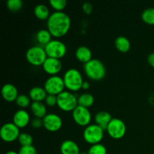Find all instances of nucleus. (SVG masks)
<instances>
[{"mask_svg":"<svg viewBox=\"0 0 154 154\" xmlns=\"http://www.w3.org/2000/svg\"><path fill=\"white\" fill-rule=\"evenodd\" d=\"M60 152L62 154H80L78 144L72 140H65L60 144Z\"/></svg>","mask_w":154,"mask_h":154,"instance_id":"obj_16","label":"nucleus"},{"mask_svg":"<svg viewBox=\"0 0 154 154\" xmlns=\"http://www.w3.org/2000/svg\"><path fill=\"white\" fill-rule=\"evenodd\" d=\"M18 141L20 144L21 147L23 146H30L32 145L33 138L30 134L26 132H22L18 138Z\"/></svg>","mask_w":154,"mask_h":154,"instance_id":"obj_26","label":"nucleus"},{"mask_svg":"<svg viewBox=\"0 0 154 154\" xmlns=\"http://www.w3.org/2000/svg\"><path fill=\"white\" fill-rule=\"evenodd\" d=\"M34 14L38 19L41 20H48L51 14H50V10L48 6L45 4H38L35 7Z\"/></svg>","mask_w":154,"mask_h":154,"instance_id":"obj_21","label":"nucleus"},{"mask_svg":"<svg viewBox=\"0 0 154 154\" xmlns=\"http://www.w3.org/2000/svg\"><path fill=\"white\" fill-rule=\"evenodd\" d=\"M45 104H46L49 107H53L55 106L56 105H57V96L55 95H51V94H48L46 99H45Z\"/></svg>","mask_w":154,"mask_h":154,"instance_id":"obj_32","label":"nucleus"},{"mask_svg":"<svg viewBox=\"0 0 154 154\" xmlns=\"http://www.w3.org/2000/svg\"><path fill=\"white\" fill-rule=\"evenodd\" d=\"M31 124L32 127L34 129H40L41 127L44 126L43 125V119L38 118V117H35L32 120H31Z\"/></svg>","mask_w":154,"mask_h":154,"instance_id":"obj_33","label":"nucleus"},{"mask_svg":"<svg viewBox=\"0 0 154 154\" xmlns=\"http://www.w3.org/2000/svg\"><path fill=\"white\" fill-rule=\"evenodd\" d=\"M66 87L63 81V78L59 75H53L49 77L45 83L44 88L45 89L48 94L58 96L60 93L64 91Z\"/></svg>","mask_w":154,"mask_h":154,"instance_id":"obj_8","label":"nucleus"},{"mask_svg":"<svg viewBox=\"0 0 154 154\" xmlns=\"http://www.w3.org/2000/svg\"><path fill=\"white\" fill-rule=\"evenodd\" d=\"M13 123L18 128H24L30 123V116L28 111L20 109L14 113L13 116Z\"/></svg>","mask_w":154,"mask_h":154,"instance_id":"obj_14","label":"nucleus"},{"mask_svg":"<svg viewBox=\"0 0 154 154\" xmlns=\"http://www.w3.org/2000/svg\"><path fill=\"white\" fill-rule=\"evenodd\" d=\"M75 57L83 63H87L92 60V51L88 47L80 46L75 51Z\"/></svg>","mask_w":154,"mask_h":154,"instance_id":"obj_18","label":"nucleus"},{"mask_svg":"<svg viewBox=\"0 0 154 154\" xmlns=\"http://www.w3.org/2000/svg\"><path fill=\"white\" fill-rule=\"evenodd\" d=\"M147 62L152 67L154 68V52L149 54L148 57H147Z\"/></svg>","mask_w":154,"mask_h":154,"instance_id":"obj_35","label":"nucleus"},{"mask_svg":"<svg viewBox=\"0 0 154 154\" xmlns=\"http://www.w3.org/2000/svg\"><path fill=\"white\" fill-rule=\"evenodd\" d=\"M30 98L29 96H27V95L25 94H20L19 96H17L16 99V104L18 105L19 107L22 108H27L30 104Z\"/></svg>","mask_w":154,"mask_h":154,"instance_id":"obj_28","label":"nucleus"},{"mask_svg":"<svg viewBox=\"0 0 154 154\" xmlns=\"http://www.w3.org/2000/svg\"><path fill=\"white\" fill-rule=\"evenodd\" d=\"M45 50L48 57L60 59L66 55L67 52L66 45L63 42L57 39L51 40L46 46H45Z\"/></svg>","mask_w":154,"mask_h":154,"instance_id":"obj_7","label":"nucleus"},{"mask_svg":"<svg viewBox=\"0 0 154 154\" xmlns=\"http://www.w3.org/2000/svg\"><path fill=\"white\" fill-rule=\"evenodd\" d=\"M44 127L50 132H57L63 126V120L58 114L54 113L48 114L43 118Z\"/></svg>","mask_w":154,"mask_h":154,"instance_id":"obj_12","label":"nucleus"},{"mask_svg":"<svg viewBox=\"0 0 154 154\" xmlns=\"http://www.w3.org/2000/svg\"><path fill=\"white\" fill-rule=\"evenodd\" d=\"M30 109L35 117L43 119L48 114L46 105L42 102H32L30 105Z\"/></svg>","mask_w":154,"mask_h":154,"instance_id":"obj_20","label":"nucleus"},{"mask_svg":"<svg viewBox=\"0 0 154 154\" xmlns=\"http://www.w3.org/2000/svg\"><path fill=\"white\" fill-rule=\"evenodd\" d=\"M48 29L52 36L61 38L67 34L71 27V18L63 11H54L47 22Z\"/></svg>","mask_w":154,"mask_h":154,"instance_id":"obj_1","label":"nucleus"},{"mask_svg":"<svg viewBox=\"0 0 154 154\" xmlns=\"http://www.w3.org/2000/svg\"><path fill=\"white\" fill-rule=\"evenodd\" d=\"M90 83L87 81H84L82 84V89H84V90H88V89L90 88Z\"/></svg>","mask_w":154,"mask_h":154,"instance_id":"obj_36","label":"nucleus"},{"mask_svg":"<svg viewBox=\"0 0 154 154\" xmlns=\"http://www.w3.org/2000/svg\"><path fill=\"white\" fill-rule=\"evenodd\" d=\"M18 154H37V150L32 145L23 146L20 148Z\"/></svg>","mask_w":154,"mask_h":154,"instance_id":"obj_31","label":"nucleus"},{"mask_svg":"<svg viewBox=\"0 0 154 154\" xmlns=\"http://www.w3.org/2000/svg\"><path fill=\"white\" fill-rule=\"evenodd\" d=\"M72 117L75 123L81 126H87L90 125L92 116L89 108L85 107L78 106L72 111Z\"/></svg>","mask_w":154,"mask_h":154,"instance_id":"obj_11","label":"nucleus"},{"mask_svg":"<svg viewBox=\"0 0 154 154\" xmlns=\"http://www.w3.org/2000/svg\"><path fill=\"white\" fill-rule=\"evenodd\" d=\"M57 105L64 111H73L78 105V97L69 90H64L57 96Z\"/></svg>","mask_w":154,"mask_h":154,"instance_id":"obj_4","label":"nucleus"},{"mask_svg":"<svg viewBox=\"0 0 154 154\" xmlns=\"http://www.w3.org/2000/svg\"><path fill=\"white\" fill-rule=\"evenodd\" d=\"M2 96L3 99L7 102L16 101L17 98L19 96L17 87L12 84H5L3 85L1 90Z\"/></svg>","mask_w":154,"mask_h":154,"instance_id":"obj_15","label":"nucleus"},{"mask_svg":"<svg viewBox=\"0 0 154 154\" xmlns=\"http://www.w3.org/2000/svg\"><path fill=\"white\" fill-rule=\"evenodd\" d=\"M42 67L46 73L53 76L57 75V74L60 73L63 68V64L59 59L48 57L42 65Z\"/></svg>","mask_w":154,"mask_h":154,"instance_id":"obj_13","label":"nucleus"},{"mask_svg":"<svg viewBox=\"0 0 154 154\" xmlns=\"http://www.w3.org/2000/svg\"><path fill=\"white\" fill-rule=\"evenodd\" d=\"M20 132L14 123H5L0 129V137L5 142H12L18 139Z\"/></svg>","mask_w":154,"mask_h":154,"instance_id":"obj_10","label":"nucleus"},{"mask_svg":"<svg viewBox=\"0 0 154 154\" xmlns=\"http://www.w3.org/2000/svg\"><path fill=\"white\" fill-rule=\"evenodd\" d=\"M86 75L93 81H100L106 75V69L101 60L92 59L84 66Z\"/></svg>","mask_w":154,"mask_h":154,"instance_id":"obj_2","label":"nucleus"},{"mask_svg":"<svg viewBox=\"0 0 154 154\" xmlns=\"http://www.w3.org/2000/svg\"><path fill=\"white\" fill-rule=\"evenodd\" d=\"M94 119L96 124H97L98 126L102 128L104 130H106L108 124H109L110 122L111 121L113 118L111 117V114L108 113V111H101L95 115Z\"/></svg>","mask_w":154,"mask_h":154,"instance_id":"obj_17","label":"nucleus"},{"mask_svg":"<svg viewBox=\"0 0 154 154\" xmlns=\"http://www.w3.org/2000/svg\"><path fill=\"white\" fill-rule=\"evenodd\" d=\"M83 137L88 144H99L104 137V129L97 124H90L84 129Z\"/></svg>","mask_w":154,"mask_h":154,"instance_id":"obj_6","label":"nucleus"},{"mask_svg":"<svg viewBox=\"0 0 154 154\" xmlns=\"http://www.w3.org/2000/svg\"><path fill=\"white\" fill-rule=\"evenodd\" d=\"M107 132L111 138L120 139L126 132V126L124 122L119 118H113L107 127Z\"/></svg>","mask_w":154,"mask_h":154,"instance_id":"obj_9","label":"nucleus"},{"mask_svg":"<svg viewBox=\"0 0 154 154\" xmlns=\"http://www.w3.org/2000/svg\"><path fill=\"white\" fill-rule=\"evenodd\" d=\"M87 153L88 154H107V149L105 145L99 143L90 146Z\"/></svg>","mask_w":154,"mask_h":154,"instance_id":"obj_27","label":"nucleus"},{"mask_svg":"<svg viewBox=\"0 0 154 154\" xmlns=\"http://www.w3.org/2000/svg\"><path fill=\"white\" fill-rule=\"evenodd\" d=\"M52 35L50 32V31L46 29H39L36 33V40L41 45L46 46L52 39Z\"/></svg>","mask_w":154,"mask_h":154,"instance_id":"obj_23","label":"nucleus"},{"mask_svg":"<svg viewBox=\"0 0 154 154\" xmlns=\"http://www.w3.org/2000/svg\"><path fill=\"white\" fill-rule=\"evenodd\" d=\"M143 21L150 25H154V8H148L141 14Z\"/></svg>","mask_w":154,"mask_h":154,"instance_id":"obj_25","label":"nucleus"},{"mask_svg":"<svg viewBox=\"0 0 154 154\" xmlns=\"http://www.w3.org/2000/svg\"><path fill=\"white\" fill-rule=\"evenodd\" d=\"M48 93L45 89L42 87H34L30 89L29 96L33 102H42L46 99Z\"/></svg>","mask_w":154,"mask_h":154,"instance_id":"obj_19","label":"nucleus"},{"mask_svg":"<svg viewBox=\"0 0 154 154\" xmlns=\"http://www.w3.org/2000/svg\"><path fill=\"white\" fill-rule=\"evenodd\" d=\"M82 9L86 14H90L93 11V5L90 2H85L83 4Z\"/></svg>","mask_w":154,"mask_h":154,"instance_id":"obj_34","label":"nucleus"},{"mask_svg":"<svg viewBox=\"0 0 154 154\" xmlns=\"http://www.w3.org/2000/svg\"><path fill=\"white\" fill-rule=\"evenodd\" d=\"M78 105H80V106H83L88 108L91 107L94 103V97L90 93H82L78 97Z\"/></svg>","mask_w":154,"mask_h":154,"instance_id":"obj_24","label":"nucleus"},{"mask_svg":"<svg viewBox=\"0 0 154 154\" xmlns=\"http://www.w3.org/2000/svg\"><path fill=\"white\" fill-rule=\"evenodd\" d=\"M5 154H18V153L16 151H14V150H9V151L6 152Z\"/></svg>","mask_w":154,"mask_h":154,"instance_id":"obj_37","label":"nucleus"},{"mask_svg":"<svg viewBox=\"0 0 154 154\" xmlns=\"http://www.w3.org/2000/svg\"><path fill=\"white\" fill-rule=\"evenodd\" d=\"M114 45H115L116 48L122 53L128 52L131 48L130 42L125 36H118L115 39Z\"/></svg>","mask_w":154,"mask_h":154,"instance_id":"obj_22","label":"nucleus"},{"mask_svg":"<svg viewBox=\"0 0 154 154\" xmlns=\"http://www.w3.org/2000/svg\"><path fill=\"white\" fill-rule=\"evenodd\" d=\"M26 58L31 65L35 66H42L48 58L45 48L42 46H33L27 50Z\"/></svg>","mask_w":154,"mask_h":154,"instance_id":"obj_5","label":"nucleus"},{"mask_svg":"<svg viewBox=\"0 0 154 154\" xmlns=\"http://www.w3.org/2000/svg\"><path fill=\"white\" fill-rule=\"evenodd\" d=\"M50 5L56 11H63L67 5V2L66 0H51Z\"/></svg>","mask_w":154,"mask_h":154,"instance_id":"obj_30","label":"nucleus"},{"mask_svg":"<svg viewBox=\"0 0 154 154\" xmlns=\"http://www.w3.org/2000/svg\"><path fill=\"white\" fill-rule=\"evenodd\" d=\"M6 5L11 11L16 12L22 8L23 2L21 0H8L6 2Z\"/></svg>","mask_w":154,"mask_h":154,"instance_id":"obj_29","label":"nucleus"},{"mask_svg":"<svg viewBox=\"0 0 154 154\" xmlns=\"http://www.w3.org/2000/svg\"><path fill=\"white\" fill-rule=\"evenodd\" d=\"M63 81L66 88L72 92H76L82 89L84 79L81 72L76 69H69L63 75Z\"/></svg>","mask_w":154,"mask_h":154,"instance_id":"obj_3","label":"nucleus"},{"mask_svg":"<svg viewBox=\"0 0 154 154\" xmlns=\"http://www.w3.org/2000/svg\"><path fill=\"white\" fill-rule=\"evenodd\" d=\"M80 154H88V153H87V152H81Z\"/></svg>","mask_w":154,"mask_h":154,"instance_id":"obj_38","label":"nucleus"}]
</instances>
